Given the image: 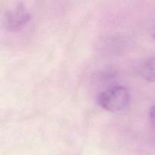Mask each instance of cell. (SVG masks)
Segmentation results:
<instances>
[{"mask_svg":"<svg viewBox=\"0 0 155 155\" xmlns=\"http://www.w3.org/2000/svg\"><path fill=\"white\" fill-rule=\"evenodd\" d=\"M97 101L100 107L107 111L120 112L128 107L130 94L124 86H112L101 92L98 95Z\"/></svg>","mask_w":155,"mask_h":155,"instance_id":"obj_1","label":"cell"},{"mask_svg":"<svg viewBox=\"0 0 155 155\" xmlns=\"http://www.w3.org/2000/svg\"><path fill=\"white\" fill-rule=\"evenodd\" d=\"M30 14L23 4H18L8 11L4 18L5 28L8 31H19L30 21Z\"/></svg>","mask_w":155,"mask_h":155,"instance_id":"obj_2","label":"cell"},{"mask_svg":"<svg viewBox=\"0 0 155 155\" xmlns=\"http://www.w3.org/2000/svg\"><path fill=\"white\" fill-rule=\"evenodd\" d=\"M139 76L149 82H155V56L149 57L141 62L138 68Z\"/></svg>","mask_w":155,"mask_h":155,"instance_id":"obj_3","label":"cell"},{"mask_svg":"<svg viewBox=\"0 0 155 155\" xmlns=\"http://www.w3.org/2000/svg\"><path fill=\"white\" fill-rule=\"evenodd\" d=\"M148 117H149V120L151 126L155 129V105L152 106L150 108Z\"/></svg>","mask_w":155,"mask_h":155,"instance_id":"obj_4","label":"cell"},{"mask_svg":"<svg viewBox=\"0 0 155 155\" xmlns=\"http://www.w3.org/2000/svg\"><path fill=\"white\" fill-rule=\"evenodd\" d=\"M152 35H153V36L155 38V25H154V28H153V30H152Z\"/></svg>","mask_w":155,"mask_h":155,"instance_id":"obj_5","label":"cell"}]
</instances>
